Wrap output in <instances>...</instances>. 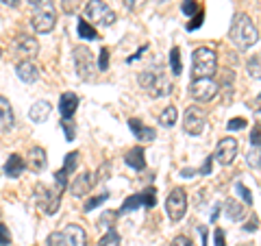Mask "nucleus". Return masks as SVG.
<instances>
[{
	"mask_svg": "<svg viewBox=\"0 0 261 246\" xmlns=\"http://www.w3.org/2000/svg\"><path fill=\"white\" fill-rule=\"evenodd\" d=\"M137 81H140V85L152 98H161V96H168L172 92V79L168 77V72L163 65H152V68L142 70Z\"/></svg>",
	"mask_w": 261,
	"mask_h": 246,
	"instance_id": "nucleus-1",
	"label": "nucleus"
},
{
	"mask_svg": "<svg viewBox=\"0 0 261 246\" xmlns=\"http://www.w3.org/2000/svg\"><path fill=\"white\" fill-rule=\"evenodd\" d=\"M228 37H231V42L242 48V51H246V48L255 46L259 42V31L255 27V22L250 20V15L246 13H238L233 18V24H231V33H228Z\"/></svg>",
	"mask_w": 261,
	"mask_h": 246,
	"instance_id": "nucleus-2",
	"label": "nucleus"
},
{
	"mask_svg": "<svg viewBox=\"0 0 261 246\" xmlns=\"http://www.w3.org/2000/svg\"><path fill=\"white\" fill-rule=\"evenodd\" d=\"M218 70V55L207 46L196 48L192 55V77L194 79H214Z\"/></svg>",
	"mask_w": 261,
	"mask_h": 246,
	"instance_id": "nucleus-3",
	"label": "nucleus"
},
{
	"mask_svg": "<svg viewBox=\"0 0 261 246\" xmlns=\"http://www.w3.org/2000/svg\"><path fill=\"white\" fill-rule=\"evenodd\" d=\"M48 246H87V233L81 225H68L63 231L48 235Z\"/></svg>",
	"mask_w": 261,
	"mask_h": 246,
	"instance_id": "nucleus-4",
	"label": "nucleus"
},
{
	"mask_svg": "<svg viewBox=\"0 0 261 246\" xmlns=\"http://www.w3.org/2000/svg\"><path fill=\"white\" fill-rule=\"evenodd\" d=\"M31 24L37 33H50L57 27V9H55L53 0H42V3H37L35 11H33Z\"/></svg>",
	"mask_w": 261,
	"mask_h": 246,
	"instance_id": "nucleus-5",
	"label": "nucleus"
},
{
	"mask_svg": "<svg viewBox=\"0 0 261 246\" xmlns=\"http://www.w3.org/2000/svg\"><path fill=\"white\" fill-rule=\"evenodd\" d=\"M85 15L94 24H98V27H111V24H116V11L105 0H87Z\"/></svg>",
	"mask_w": 261,
	"mask_h": 246,
	"instance_id": "nucleus-6",
	"label": "nucleus"
},
{
	"mask_svg": "<svg viewBox=\"0 0 261 246\" xmlns=\"http://www.w3.org/2000/svg\"><path fill=\"white\" fill-rule=\"evenodd\" d=\"M35 201H37V207L44 211V214L53 216L57 214L61 205V190L59 187H48V185H42L39 183L35 187Z\"/></svg>",
	"mask_w": 261,
	"mask_h": 246,
	"instance_id": "nucleus-7",
	"label": "nucleus"
},
{
	"mask_svg": "<svg viewBox=\"0 0 261 246\" xmlns=\"http://www.w3.org/2000/svg\"><path fill=\"white\" fill-rule=\"evenodd\" d=\"M166 211H168V218L172 220V223L183 220L185 211H187V192L183 190V187H174V190L168 194V199H166Z\"/></svg>",
	"mask_w": 261,
	"mask_h": 246,
	"instance_id": "nucleus-8",
	"label": "nucleus"
},
{
	"mask_svg": "<svg viewBox=\"0 0 261 246\" xmlns=\"http://www.w3.org/2000/svg\"><path fill=\"white\" fill-rule=\"evenodd\" d=\"M220 92V85L214 79H194L190 85V96L196 103H209L214 101L216 94Z\"/></svg>",
	"mask_w": 261,
	"mask_h": 246,
	"instance_id": "nucleus-9",
	"label": "nucleus"
},
{
	"mask_svg": "<svg viewBox=\"0 0 261 246\" xmlns=\"http://www.w3.org/2000/svg\"><path fill=\"white\" fill-rule=\"evenodd\" d=\"M154 205H157V190H154V187H148V190H144L140 194L128 196V199L122 203L118 214H128V211H135L140 207H154Z\"/></svg>",
	"mask_w": 261,
	"mask_h": 246,
	"instance_id": "nucleus-10",
	"label": "nucleus"
},
{
	"mask_svg": "<svg viewBox=\"0 0 261 246\" xmlns=\"http://www.w3.org/2000/svg\"><path fill=\"white\" fill-rule=\"evenodd\" d=\"M205 113L200 111V107H187L185 109V116H183V129L185 133L190 135H200L202 131H205Z\"/></svg>",
	"mask_w": 261,
	"mask_h": 246,
	"instance_id": "nucleus-11",
	"label": "nucleus"
},
{
	"mask_svg": "<svg viewBox=\"0 0 261 246\" xmlns=\"http://www.w3.org/2000/svg\"><path fill=\"white\" fill-rule=\"evenodd\" d=\"M235 157H238V139H233V137L220 139L214 159H218L222 166H231L235 161Z\"/></svg>",
	"mask_w": 261,
	"mask_h": 246,
	"instance_id": "nucleus-12",
	"label": "nucleus"
},
{
	"mask_svg": "<svg viewBox=\"0 0 261 246\" xmlns=\"http://www.w3.org/2000/svg\"><path fill=\"white\" fill-rule=\"evenodd\" d=\"M76 166H79V153H76V151H74V153H68L63 168L55 172V187H59V190L63 192L65 187H68V177L76 170Z\"/></svg>",
	"mask_w": 261,
	"mask_h": 246,
	"instance_id": "nucleus-13",
	"label": "nucleus"
},
{
	"mask_svg": "<svg viewBox=\"0 0 261 246\" xmlns=\"http://www.w3.org/2000/svg\"><path fill=\"white\" fill-rule=\"evenodd\" d=\"M74 61H76L79 75L83 79H89V75L94 72V55H92V51L85 48V46L76 48V51H74Z\"/></svg>",
	"mask_w": 261,
	"mask_h": 246,
	"instance_id": "nucleus-14",
	"label": "nucleus"
},
{
	"mask_svg": "<svg viewBox=\"0 0 261 246\" xmlns=\"http://www.w3.org/2000/svg\"><path fill=\"white\" fill-rule=\"evenodd\" d=\"M15 53L22 55L24 59H33L37 53H39V44H37V39L35 37H31V35H18L15 37Z\"/></svg>",
	"mask_w": 261,
	"mask_h": 246,
	"instance_id": "nucleus-15",
	"label": "nucleus"
},
{
	"mask_svg": "<svg viewBox=\"0 0 261 246\" xmlns=\"http://www.w3.org/2000/svg\"><path fill=\"white\" fill-rule=\"evenodd\" d=\"M96 183V177L92 175V172H83V175H79L74 179V183L70 185V192L76 196V199H81V196H87V192L94 187Z\"/></svg>",
	"mask_w": 261,
	"mask_h": 246,
	"instance_id": "nucleus-16",
	"label": "nucleus"
},
{
	"mask_svg": "<svg viewBox=\"0 0 261 246\" xmlns=\"http://www.w3.org/2000/svg\"><path fill=\"white\" fill-rule=\"evenodd\" d=\"M76 109H79V96L74 92H65L59 96V111L63 120H72Z\"/></svg>",
	"mask_w": 261,
	"mask_h": 246,
	"instance_id": "nucleus-17",
	"label": "nucleus"
},
{
	"mask_svg": "<svg viewBox=\"0 0 261 246\" xmlns=\"http://www.w3.org/2000/svg\"><path fill=\"white\" fill-rule=\"evenodd\" d=\"M15 72H18V79L24 81V83H35L39 81V68L31 59H24L15 65Z\"/></svg>",
	"mask_w": 261,
	"mask_h": 246,
	"instance_id": "nucleus-18",
	"label": "nucleus"
},
{
	"mask_svg": "<svg viewBox=\"0 0 261 246\" xmlns=\"http://www.w3.org/2000/svg\"><path fill=\"white\" fill-rule=\"evenodd\" d=\"M48 163V157H46V151L42 146H33L27 155V166L33 170V172H42Z\"/></svg>",
	"mask_w": 261,
	"mask_h": 246,
	"instance_id": "nucleus-19",
	"label": "nucleus"
},
{
	"mask_svg": "<svg viewBox=\"0 0 261 246\" xmlns=\"http://www.w3.org/2000/svg\"><path fill=\"white\" fill-rule=\"evenodd\" d=\"M128 129L135 133V137L140 139V142H152L154 137H157V131L150 129V127H144L137 118H130L128 120Z\"/></svg>",
	"mask_w": 261,
	"mask_h": 246,
	"instance_id": "nucleus-20",
	"label": "nucleus"
},
{
	"mask_svg": "<svg viewBox=\"0 0 261 246\" xmlns=\"http://www.w3.org/2000/svg\"><path fill=\"white\" fill-rule=\"evenodd\" d=\"M50 111H53V105H50V103H48V101H37V103L29 109V118L35 122V125H42L44 120H48Z\"/></svg>",
	"mask_w": 261,
	"mask_h": 246,
	"instance_id": "nucleus-21",
	"label": "nucleus"
},
{
	"mask_svg": "<svg viewBox=\"0 0 261 246\" xmlns=\"http://www.w3.org/2000/svg\"><path fill=\"white\" fill-rule=\"evenodd\" d=\"M24 168H27V163H24V159L20 157V155H11L5 163V175L11 177V179H18L24 172Z\"/></svg>",
	"mask_w": 261,
	"mask_h": 246,
	"instance_id": "nucleus-22",
	"label": "nucleus"
},
{
	"mask_svg": "<svg viewBox=\"0 0 261 246\" xmlns=\"http://www.w3.org/2000/svg\"><path fill=\"white\" fill-rule=\"evenodd\" d=\"M224 209H226L228 220H233V223H240V220L246 218V207H244L242 203H238L235 199H228L224 203Z\"/></svg>",
	"mask_w": 261,
	"mask_h": 246,
	"instance_id": "nucleus-23",
	"label": "nucleus"
},
{
	"mask_svg": "<svg viewBox=\"0 0 261 246\" xmlns=\"http://www.w3.org/2000/svg\"><path fill=\"white\" fill-rule=\"evenodd\" d=\"M13 127V109L11 103L5 96H0V129H11Z\"/></svg>",
	"mask_w": 261,
	"mask_h": 246,
	"instance_id": "nucleus-24",
	"label": "nucleus"
},
{
	"mask_svg": "<svg viewBox=\"0 0 261 246\" xmlns=\"http://www.w3.org/2000/svg\"><path fill=\"white\" fill-rule=\"evenodd\" d=\"M126 166H130L133 170H144L146 168V159H144V149L142 146H135L126 153Z\"/></svg>",
	"mask_w": 261,
	"mask_h": 246,
	"instance_id": "nucleus-25",
	"label": "nucleus"
},
{
	"mask_svg": "<svg viewBox=\"0 0 261 246\" xmlns=\"http://www.w3.org/2000/svg\"><path fill=\"white\" fill-rule=\"evenodd\" d=\"M176 120H178V109L174 107V105H170V107H166L159 113V125L161 127H174Z\"/></svg>",
	"mask_w": 261,
	"mask_h": 246,
	"instance_id": "nucleus-26",
	"label": "nucleus"
},
{
	"mask_svg": "<svg viewBox=\"0 0 261 246\" xmlns=\"http://www.w3.org/2000/svg\"><path fill=\"white\" fill-rule=\"evenodd\" d=\"M76 31H79V37H83V39H98V33L96 29L89 24L87 20H81L79 18V24H76Z\"/></svg>",
	"mask_w": 261,
	"mask_h": 246,
	"instance_id": "nucleus-27",
	"label": "nucleus"
},
{
	"mask_svg": "<svg viewBox=\"0 0 261 246\" xmlns=\"http://www.w3.org/2000/svg\"><path fill=\"white\" fill-rule=\"evenodd\" d=\"M170 68H172V75H181L183 72V65H181V51L174 46L170 51Z\"/></svg>",
	"mask_w": 261,
	"mask_h": 246,
	"instance_id": "nucleus-28",
	"label": "nucleus"
},
{
	"mask_svg": "<svg viewBox=\"0 0 261 246\" xmlns=\"http://www.w3.org/2000/svg\"><path fill=\"white\" fill-rule=\"evenodd\" d=\"M118 244H120V235H118V231L113 227H109L107 235L98 240V246H118Z\"/></svg>",
	"mask_w": 261,
	"mask_h": 246,
	"instance_id": "nucleus-29",
	"label": "nucleus"
},
{
	"mask_svg": "<svg viewBox=\"0 0 261 246\" xmlns=\"http://www.w3.org/2000/svg\"><path fill=\"white\" fill-rule=\"evenodd\" d=\"M109 199V194L107 192H102V194H98V196H92L87 203H85V211H92V209H96L98 205H102L105 201Z\"/></svg>",
	"mask_w": 261,
	"mask_h": 246,
	"instance_id": "nucleus-30",
	"label": "nucleus"
},
{
	"mask_svg": "<svg viewBox=\"0 0 261 246\" xmlns=\"http://www.w3.org/2000/svg\"><path fill=\"white\" fill-rule=\"evenodd\" d=\"M248 75L255 79V81H259V77H261V72H259V57L257 55L248 61Z\"/></svg>",
	"mask_w": 261,
	"mask_h": 246,
	"instance_id": "nucleus-31",
	"label": "nucleus"
},
{
	"mask_svg": "<svg viewBox=\"0 0 261 246\" xmlns=\"http://www.w3.org/2000/svg\"><path fill=\"white\" fill-rule=\"evenodd\" d=\"M109 68V48H100V57H98V70L105 72Z\"/></svg>",
	"mask_w": 261,
	"mask_h": 246,
	"instance_id": "nucleus-32",
	"label": "nucleus"
},
{
	"mask_svg": "<svg viewBox=\"0 0 261 246\" xmlns=\"http://www.w3.org/2000/svg\"><path fill=\"white\" fill-rule=\"evenodd\" d=\"M181 11L185 15H196V13H198V3H194V0H183Z\"/></svg>",
	"mask_w": 261,
	"mask_h": 246,
	"instance_id": "nucleus-33",
	"label": "nucleus"
},
{
	"mask_svg": "<svg viewBox=\"0 0 261 246\" xmlns=\"http://www.w3.org/2000/svg\"><path fill=\"white\" fill-rule=\"evenodd\" d=\"M235 190H238V192H240V196H242V199H244V201H246L248 205H252V194H250V190H248V187H246V185H244L242 181H238V183H235Z\"/></svg>",
	"mask_w": 261,
	"mask_h": 246,
	"instance_id": "nucleus-34",
	"label": "nucleus"
},
{
	"mask_svg": "<svg viewBox=\"0 0 261 246\" xmlns=\"http://www.w3.org/2000/svg\"><path fill=\"white\" fill-rule=\"evenodd\" d=\"M248 166L259 170V146H252V151L248 153Z\"/></svg>",
	"mask_w": 261,
	"mask_h": 246,
	"instance_id": "nucleus-35",
	"label": "nucleus"
},
{
	"mask_svg": "<svg viewBox=\"0 0 261 246\" xmlns=\"http://www.w3.org/2000/svg\"><path fill=\"white\" fill-rule=\"evenodd\" d=\"M61 9L65 13H76L79 11V0H61Z\"/></svg>",
	"mask_w": 261,
	"mask_h": 246,
	"instance_id": "nucleus-36",
	"label": "nucleus"
},
{
	"mask_svg": "<svg viewBox=\"0 0 261 246\" xmlns=\"http://www.w3.org/2000/svg\"><path fill=\"white\" fill-rule=\"evenodd\" d=\"M9 242H11L9 229H7V225L0 223V246H9Z\"/></svg>",
	"mask_w": 261,
	"mask_h": 246,
	"instance_id": "nucleus-37",
	"label": "nucleus"
},
{
	"mask_svg": "<svg viewBox=\"0 0 261 246\" xmlns=\"http://www.w3.org/2000/svg\"><path fill=\"white\" fill-rule=\"evenodd\" d=\"M170 246H196V244L192 242V237H190V235H176Z\"/></svg>",
	"mask_w": 261,
	"mask_h": 246,
	"instance_id": "nucleus-38",
	"label": "nucleus"
},
{
	"mask_svg": "<svg viewBox=\"0 0 261 246\" xmlns=\"http://www.w3.org/2000/svg\"><path fill=\"white\" fill-rule=\"evenodd\" d=\"M244 127H246V120L244 118H233V120H228V125H226L228 131H240Z\"/></svg>",
	"mask_w": 261,
	"mask_h": 246,
	"instance_id": "nucleus-39",
	"label": "nucleus"
},
{
	"mask_svg": "<svg viewBox=\"0 0 261 246\" xmlns=\"http://www.w3.org/2000/svg\"><path fill=\"white\" fill-rule=\"evenodd\" d=\"M61 127H63V131H65V139H68V142H72V139H74V125H72L70 120H65V122H61Z\"/></svg>",
	"mask_w": 261,
	"mask_h": 246,
	"instance_id": "nucleus-40",
	"label": "nucleus"
},
{
	"mask_svg": "<svg viewBox=\"0 0 261 246\" xmlns=\"http://www.w3.org/2000/svg\"><path fill=\"white\" fill-rule=\"evenodd\" d=\"M214 240H216V246H226V237H224V231H222V229H216Z\"/></svg>",
	"mask_w": 261,
	"mask_h": 246,
	"instance_id": "nucleus-41",
	"label": "nucleus"
},
{
	"mask_svg": "<svg viewBox=\"0 0 261 246\" xmlns=\"http://www.w3.org/2000/svg\"><path fill=\"white\" fill-rule=\"evenodd\" d=\"M200 24H202V11L194 15V22H190V24H187V31H196V29L200 27Z\"/></svg>",
	"mask_w": 261,
	"mask_h": 246,
	"instance_id": "nucleus-42",
	"label": "nucleus"
},
{
	"mask_svg": "<svg viewBox=\"0 0 261 246\" xmlns=\"http://www.w3.org/2000/svg\"><path fill=\"white\" fill-rule=\"evenodd\" d=\"M259 133H261V129H259V125H255V129H252V133H250V146H259Z\"/></svg>",
	"mask_w": 261,
	"mask_h": 246,
	"instance_id": "nucleus-43",
	"label": "nucleus"
},
{
	"mask_svg": "<svg viewBox=\"0 0 261 246\" xmlns=\"http://www.w3.org/2000/svg\"><path fill=\"white\" fill-rule=\"evenodd\" d=\"M211 161H214V157H209V159L205 161V166L200 168V175H209V172H211Z\"/></svg>",
	"mask_w": 261,
	"mask_h": 246,
	"instance_id": "nucleus-44",
	"label": "nucleus"
},
{
	"mask_svg": "<svg viewBox=\"0 0 261 246\" xmlns=\"http://www.w3.org/2000/svg\"><path fill=\"white\" fill-rule=\"evenodd\" d=\"M244 231H257V218L252 220V223H248L246 227H244Z\"/></svg>",
	"mask_w": 261,
	"mask_h": 246,
	"instance_id": "nucleus-45",
	"label": "nucleus"
},
{
	"mask_svg": "<svg viewBox=\"0 0 261 246\" xmlns=\"http://www.w3.org/2000/svg\"><path fill=\"white\" fill-rule=\"evenodd\" d=\"M22 3V0H3V5H7V7H18Z\"/></svg>",
	"mask_w": 261,
	"mask_h": 246,
	"instance_id": "nucleus-46",
	"label": "nucleus"
},
{
	"mask_svg": "<svg viewBox=\"0 0 261 246\" xmlns=\"http://www.w3.org/2000/svg\"><path fill=\"white\" fill-rule=\"evenodd\" d=\"M218 216H220V207H216V209H214V214H211V220H214V223H216Z\"/></svg>",
	"mask_w": 261,
	"mask_h": 246,
	"instance_id": "nucleus-47",
	"label": "nucleus"
},
{
	"mask_svg": "<svg viewBox=\"0 0 261 246\" xmlns=\"http://www.w3.org/2000/svg\"><path fill=\"white\" fill-rule=\"evenodd\" d=\"M135 3H137V0H126V7H128V9H135Z\"/></svg>",
	"mask_w": 261,
	"mask_h": 246,
	"instance_id": "nucleus-48",
	"label": "nucleus"
},
{
	"mask_svg": "<svg viewBox=\"0 0 261 246\" xmlns=\"http://www.w3.org/2000/svg\"><path fill=\"white\" fill-rule=\"evenodd\" d=\"M29 3H31V5H37V3H42V0H29Z\"/></svg>",
	"mask_w": 261,
	"mask_h": 246,
	"instance_id": "nucleus-49",
	"label": "nucleus"
},
{
	"mask_svg": "<svg viewBox=\"0 0 261 246\" xmlns=\"http://www.w3.org/2000/svg\"><path fill=\"white\" fill-rule=\"evenodd\" d=\"M0 57H3V51H0Z\"/></svg>",
	"mask_w": 261,
	"mask_h": 246,
	"instance_id": "nucleus-50",
	"label": "nucleus"
}]
</instances>
